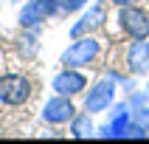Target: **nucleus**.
<instances>
[{"label": "nucleus", "instance_id": "nucleus-1", "mask_svg": "<svg viewBox=\"0 0 149 144\" xmlns=\"http://www.w3.org/2000/svg\"><path fill=\"white\" fill-rule=\"evenodd\" d=\"M101 57V42L96 40V34H84L70 40L62 54H59V65L62 68H87Z\"/></svg>", "mask_w": 149, "mask_h": 144}, {"label": "nucleus", "instance_id": "nucleus-2", "mask_svg": "<svg viewBox=\"0 0 149 144\" xmlns=\"http://www.w3.org/2000/svg\"><path fill=\"white\" fill-rule=\"evenodd\" d=\"M34 96V85L25 74H3L0 76V105L23 107Z\"/></svg>", "mask_w": 149, "mask_h": 144}, {"label": "nucleus", "instance_id": "nucleus-3", "mask_svg": "<svg viewBox=\"0 0 149 144\" xmlns=\"http://www.w3.org/2000/svg\"><path fill=\"white\" fill-rule=\"evenodd\" d=\"M118 28L130 40H149V11L135 6H118Z\"/></svg>", "mask_w": 149, "mask_h": 144}, {"label": "nucleus", "instance_id": "nucleus-4", "mask_svg": "<svg viewBox=\"0 0 149 144\" xmlns=\"http://www.w3.org/2000/svg\"><path fill=\"white\" fill-rule=\"evenodd\" d=\"M59 6H62V0H25L17 14V23H20V28L42 25L51 17H59Z\"/></svg>", "mask_w": 149, "mask_h": 144}, {"label": "nucleus", "instance_id": "nucleus-5", "mask_svg": "<svg viewBox=\"0 0 149 144\" xmlns=\"http://www.w3.org/2000/svg\"><path fill=\"white\" fill-rule=\"evenodd\" d=\"M116 91H118L116 79H110L104 74L99 82L90 85V91H84V110L87 113H104V110H110L113 102H116Z\"/></svg>", "mask_w": 149, "mask_h": 144}, {"label": "nucleus", "instance_id": "nucleus-6", "mask_svg": "<svg viewBox=\"0 0 149 144\" xmlns=\"http://www.w3.org/2000/svg\"><path fill=\"white\" fill-rule=\"evenodd\" d=\"M79 110H76V105H73V99L70 96H62V93H54L45 105H42V110H40V119L45 122V124H54V127H59V124H68L70 119L76 116Z\"/></svg>", "mask_w": 149, "mask_h": 144}, {"label": "nucleus", "instance_id": "nucleus-7", "mask_svg": "<svg viewBox=\"0 0 149 144\" xmlns=\"http://www.w3.org/2000/svg\"><path fill=\"white\" fill-rule=\"evenodd\" d=\"M104 23H107V3H90V6H84L79 20L70 25V40L84 37V34H96L99 28H104Z\"/></svg>", "mask_w": 149, "mask_h": 144}, {"label": "nucleus", "instance_id": "nucleus-8", "mask_svg": "<svg viewBox=\"0 0 149 144\" xmlns=\"http://www.w3.org/2000/svg\"><path fill=\"white\" fill-rule=\"evenodd\" d=\"M51 88H54V93H62V96L76 99V96H82V93L87 91V76H84L79 68H62V71L54 74Z\"/></svg>", "mask_w": 149, "mask_h": 144}, {"label": "nucleus", "instance_id": "nucleus-9", "mask_svg": "<svg viewBox=\"0 0 149 144\" xmlns=\"http://www.w3.org/2000/svg\"><path fill=\"white\" fill-rule=\"evenodd\" d=\"M132 122V107L127 102H113V113H110V122L101 124L96 130V136L101 138H127V127Z\"/></svg>", "mask_w": 149, "mask_h": 144}, {"label": "nucleus", "instance_id": "nucleus-10", "mask_svg": "<svg viewBox=\"0 0 149 144\" xmlns=\"http://www.w3.org/2000/svg\"><path fill=\"white\" fill-rule=\"evenodd\" d=\"M124 68L132 79L149 74V40H130L124 51Z\"/></svg>", "mask_w": 149, "mask_h": 144}, {"label": "nucleus", "instance_id": "nucleus-11", "mask_svg": "<svg viewBox=\"0 0 149 144\" xmlns=\"http://www.w3.org/2000/svg\"><path fill=\"white\" fill-rule=\"evenodd\" d=\"M40 28L42 25H34V28H23V34L17 37V54L23 59H34L40 54Z\"/></svg>", "mask_w": 149, "mask_h": 144}, {"label": "nucleus", "instance_id": "nucleus-12", "mask_svg": "<svg viewBox=\"0 0 149 144\" xmlns=\"http://www.w3.org/2000/svg\"><path fill=\"white\" fill-rule=\"evenodd\" d=\"M68 130H70V136H73V138H90V136H96L93 113H87V110L76 113V116L68 122Z\"/></svg>", "mask_w": 149, "mask_h": 144}, {"label": "nucleus", "instance_id": "nucleus-13", "mask_svg": "<svg viewBox=\"0 0 149 144\" xmlns=\"http://www.w3.org/2000/svg\"><path fill=\"white\" fill-rule=\"evenodd\" d=\"M87 6V0H62V6H59V17L65 14H73V11H79V8Z\"/></svg>", "mask_w": 149, "mask_h": 144}, {"label": "nucleus", "instance_id": "nucleus-14", "mask_svg": "<svg viewBox=\"0 0 149 144\" xmlns=\"http://www.w3.org/2000/svg\"><path fill=\"white\" fill-rule=\"evenodd\" d=\"M132 119L138 122V124H143V130L149 133V105H141V107L132 110Z\"/></svg>", "mask_w": 149, "mask_h": 144}, {"label": "nucleus", "instance_id": "nucleus-15", "mask_svg": "<svg viewBox=\"0 0 149 144\" xmlns=\"http://www.w3.org/2000/svg\"><path fill=\"white\" fill-rule=\"evenodd\" d=\"M110 3H113V6H135V3H141V0H110Z\"/></svg>", "mask_w": 149, "mask_h": 144}, {"label": "nucleus", "instance_id": "nucleus-16", "mask_svg": "<svg viewBox=\"0 0 149 144\" xmlns=\"http://www.w3.org/2000/svg\"><path fill=\"white\" fill-rule=\"evenodd\" d=\"M146 93H149V85H146Z\"/></svg>", "mask_w": 149, "mask_h": 144}]
</instances>
